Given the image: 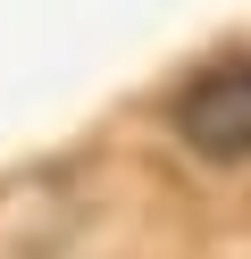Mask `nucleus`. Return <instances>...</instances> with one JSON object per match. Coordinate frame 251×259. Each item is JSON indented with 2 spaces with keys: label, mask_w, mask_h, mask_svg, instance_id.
<instances>
[{
  "label": "nucleus",
  "mask_w": 251,
  "mask_h": 259,
  "mask_svg": "<svg viewBox=\"0 0 251 259\" xmlns=\"http://www.w3.org/2000/svg\"><path fill=\"white\" fill-rule=\"evenodd\" d=\"M176 134L193 159H218V167L251 159V59H218L176 92Z\"/></svg>",
  "instance_id": "nucleus-1"
}]
</instances>
